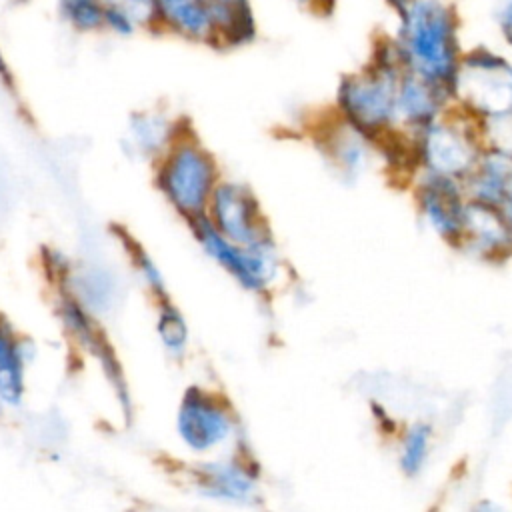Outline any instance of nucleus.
Here are the masks:
<instances>
[{"mask_svg": "<svg viewBox=\"0 0 512 512\" xmlns=\"http://www.w3.org/2000/svg\"><path fill=\"white\" fill-rule=\"evenodd\" d=\"M396 444V466L406 478H420L434 456L436 426L426 418H414L400 424L394 434Z\"/></svg>", "mask_w": 512, "mask_h": 512, "instance_id": "f3484780", "label": "nucleus"}, {"mask_svg": "<svg viewBox=\"0 0 512 512\" xmlns=\"http://www.w3.org/2000/svg\"><path fill=\"white\" fill-rule=\"evenodd\" d=\"M454 248L480 264H502L512 258V230L504 212L496 206L470 200Z\"/></svg>", "mask_w": 512, "mask_h": 512, "instance_id": "9b49d317", "label": "nucleus"}, {"mask_svg": "<svg viewBox=\"0 0 512 512\" xmlns=\"http://www.w3.org/2000/svg\"><path fill=\"white\" fill-rule=\"evenodd\" d=\"M454 108L452 88L404 72L396 96V128L406 136H414L432 120Z\"/></svg>", "mask_w": 512, "mask_h": 512, "instance_id": "ddd939ff", "label": "nucleus"}, {"mask_svg": "<svg viewBox=\"0 0 512 512\" xmlns=\"http://www.w3.org/2000/svg\"><path fill=\"white\" fill-rule=\"evenodd\" d=\"M404 72L452 88L466 50L454 0H412L388 32Z\"/></svg>", "mask_w": 512, "mask_h": 512, "instance_id": "f257e3e1", "label": "nucleus"}, {"mask_svg": "<svg viewBox=\"0 0 512 512\" xmlns=\"http://www.w3.org/2000/svg\"><path fill=\"white\" fill-rule=\"evenodd\" d=\"M500 210L504 212V216H506V220L510 224V230H512V200H508L504 206H500Z\"/></svg>", "mask_w": 512, "mask_h": 512, "instance_id": "7c9ffc66", "label": "nucleus"}, {"mask_svg": "<svg viewBox=\"0 0 512 512\" xmlns=\"http://www.w3.org/2000/svg\"><path fill=\"white\" fill-rule=\"evenodd\" d=\"M492 2H496V0H492Z\"/></svg>", "mask_w": 512, "mask_h": 512, "instance_id": "72a5a7b5", "label": "nucleus"}, {"mask_svg": "<svg viewBox=\"0 0 512 512\" xmlns=\"http://www.w3.org/2000/svg\"><path fill=\"white\" fill-rule=\"evenodd\" d=\"M188 128L186 120L168 108H140L126 120L122 146L128 156L156 164Z\"/></svg>", "mask_w": 512, "mask_h": 512, "instance_id": "f8f14e48", "label": "nucleus"}, {"mask_svg": "<svg viewBox=\"0 0 512 512\" xmlns=\"http://www.w3.org/2000/svg\"><path fill=\"white\" fill-rule=\"evenodd\" d=\"M510 496H512V492H510Z\"/></svg>", "mask_w": 512, "mask_h": 512, "instance_id": "473e14b6", "label": "nucleus"}, {"mask_svg": "<svg viewBox=\"0 0 512 512\" xmlns=\"http://www.w3.org/2000/svg\"><path fill=\"white\" fill-rule=\"evenodd\" d=\"M214 28L216 46L242 48L258 36L256 10L252 0H208Z\"/></svg>", "mask_w": 512, "mask_h": 512, "instance_id": "a211bd4d", "label": "nucleus"}, {"mask_svg": "<svg viewBox=\"0 0 512 512\" xmlns=\"http://www.w3.org/2000/svg\"><path fill=\"white\" fill-rule=\"evenodd\" d=\"M292 4H296L298 8H306V10H316V12H330L334 0H290Z\"/></svg>", "mask_w": 512, "mask_h": 512, "instance_id": "c85d7f7f", "label": "nucleus"}, {"mask_svg": "<svg viewBox=\"0 0 512 512\" xmlns=\"http://www.w3.org/2000/svg\"><path fill=\"white\" fill-rule=\"evenodd\" d=\"M176 430L180 440L192 452L204 454L230 440L234 434V420L218 398L202 388H190L180 400Z\"/></svg>", "mask_w": 512, "mask_h": 512, "instance_id": "9d476101", "label": "nucleus"}, {"mask_svg": "<svg viewBox=\"0 0 512 512\" xmlns=\"http://www.w3.org/2000/svg\"><path fill=\"white\" fill-rule=\"evenodd\" d=\"M464 186L470 200L496 208L512 200V148L486 146Z\"/></svg>", "mask_w": 512, "mask_h": 512, "instance_id": "2eb2a0df", "label": "nucleus"}, {"mask_svg": "<svg viewBox=\"0 0 512 512\" xmlns=\"http://www.w3.org/2000/svg\"><path fill=\"white\" fill-rule=\"evenodd\" d=\"M134 266L138 268L142 280L146 282V286L158 296V298H166V282L162 272L158 270V266L154 264V260L140 248L134 250Z\"/></svg>", "mask_w": 512, "mask_h": 512, "instance_id": "a878e982", "label": "nucleus"}, {"mask_svg": "<svg viewBox=\"0 0 512 512\" xmlns=\"http://www.w3.org/2000/svg\"><path fill=\"white\" fill-rule=\"evenodd\" d=\"M402 74L390 36L380 34L368 60L338 80L330 112L376 142L398 132L396 96Z\"/></svg>", "mask_w": 512, "mask_h": 512, "instance_id": "f03ea898", "label": "nucleus"}, {"mask_svg": "<svg viewBox=\"0 0 512 512\" xmlns=\"http://www.w3.org/2000/svg\"><path fill=\"white\" fill-rule=\"evenodd\" d=\"M312 140L328 170L342 184H356L380 164L376 140L332 112L312 124Z\"/></svg>", "mask_w": 512, "mask_h": 512, "instance_id": "0eeeda50", "label": "nucleus"}, {"mask_svg": "<svg viewBox=\"0 0 512 512\" xmlns=\"http://www.w3.org/2000/svg\"><path fill=\"white\" fill-rule=\"evenodd\" d=\"M206 216L224 238L240 246H250L270 236L258 198L240 180L222 176L212 192Z\"/></svg>", "mask_w": 512, "mask_h": 512, "instance_id": "1a4fd4ad", "label": "nucleus"}, {"mask_svg": "<svg viewBox=\"0 0 512 512\" xmlns=\"http://www.w3.org/2000/svg\"><path fill=\"white\" fill-rule=\"evenodd\" d=\"M76 298L86 310L102 312L108 310L116 298L114 278L106 270H84L74 276Z\"/></svg>", "mask_w": 512, "mask_h": 512, "instance_id": "4be33fe9", "label": "nucleus"}, {"mask_svg": "<svg viewBox=\"0 0 512 512\" xmlns=\"http://www.w3.org/2000/svg\"><path fill=\"white\" fill-rule=\"evenodd\" d=\"M408 138L412 142L416 174L426 172L460 182H466L486 148L478 122L456 108Z\"/></svg>", "mask_w": 512, "mask_h": 512, "instance_id": "39448f33", "label": "nucleus"}, {"mask_svg": "<svg viewBox=\"0 0 512 512\" xmlns=\"http://www.w3.org/2000/svg\"><path fill=\"white\" fill-rule=\"evenodd\" d=\"M156 332L160 342L170 354H182L186 350L188 324L172 304H164L160 308L158 320H156Z\"/></svg>", "mask_w": 512, "mask_h": 512, "instance_id": "5701e85b", "label": "nucleus"}, {"mask_svg": "<svg viewBox=\"0 0 512 512\" xmlns=\"http://www.w3.org/2000/svg\"><path fill=\"white\" fill-rule=\"evenodd\" d=\"M190 226L204 252L228 274H232L246 290L262 292L278 280L280 256L272 236H266L250 246H240L224 238L206 214L190 220Z\"/></svg>", "mask_w": 512, "mask_h": 512, "instance_id": "423d86ee", "label": "nucleus"}, {"mask_svg": "<svg viewBox=\"0 0 512 512\" xmlns=\"http://www.w3.org/2000/svg\"><path fill=\"white\" fill-rule=\"evenodd\" d=\"M60 312H62V318H64L68 330L78 338V342L86 350H90L102 362L110 382L120 390V394H124V386H122V376H120L118 364L112 358L110 350L106 348V342L102 340L100 332L96 330V326H94V322L90 318V312H86V308L78 300H74V298L66 300L60 306Z\"/></svg>", "mask_w": 512, "mask_h": 512, "instance_id": "6ab92c4d", "label": "nucleus"}, {"mask_svg": "<svg viewBox=\"0 0 512 512\" xmlns=\"http://www.w3.org/2000/svg\"><path fill=\"white\" fill-rule=\"evenodd\" d=\"M410 190L422 226L438 240L456 246L470 202L464 182L418 172L410 180Z\"/></svg>", "mask_w": 512, "mask_h": 512, "instance_id": "6e6552de", "label": "nucleus"}, {"mask_svg": "<svg viewBox=\"0 0 512 512\" xmlns=\"http://www.w3.org/2000/svg\"><path fill=\"white\" fill-rule=\"evenodd\" d=\"M498 46L512 54V0H496L490 12Z\"/></svg>", "mask_w": 512, "mask_h": 512, "instance_id": "393cba45", "label": "nucleus"}, {"mask_svg": "<svg viewBox=\"0 0 512 512\" xmlns=\"http://www.w3.org/2000/svg\"><path fill=\"white\" fill-rule=\"evenodd\" d=\"M104 32L110 36H116V38H132L144 30L128 10L116 8V6H106Z\"/></svg>", "mask_w": 512, "mask_h": 512, "instance_id": "b1692460", "label": "nucleus"}, {"mask_svg": "<svg viewBox=\"0 0 512 512\" xmlns=\"http://www.w3.org/2000/svg\"><path fill=\"white\" fill-rule=\"evenodd\" d=\"M156 30L174 38L216 46V28L208 0H154Z\"/></svg>", "mask_w": 512, "mask_h": 512, "instance_id": "4468645a", "label": "nucleus"}, {"mask_svg": "<svg viewBox=\"0 0 512 512\" xmlns=\"http://www.w3.org/2000/svg\"><path fill=\"white\" fill-rule=\"evenodd\" d=\"M196 488L200 494L222 500L248 504L256 498V480L238 462L218 460L200 464L196 470Z\"/></svg>", "mask_w": 512, "mask_h": 512, "instance_id": "dca6fc26", "label": "nucleus"}, {"mask_svg": "<svg viewBox=\"0 0 512 512\" xmlns=\"http://www.w3.org/2000/svg\"><path fill=\"white\" fill-rule=\"evenodd\" d=\"M454 108L480 128L512 116V54L494 44L466 46L452 84Z\"/></svg>", "mask_w": 512, "mask_h": 512, "instance_id": "7ed1b4c3", "label": "nucleus"}, {"mask_svg": "<svg viewBox=\"0 0 512 512\" xmlns=\"http://www.w3.org/2000/svg\"><path fill=\"white\" fill-rule=\"evenodd\" d=\"M222 180L220 164L188 128L154 164V182L164 200L188 222L204 216L214 188Z\"/></svg>", "mask_w": 512, "mask_h": 512, "instance_id": "20e7f679", "label": "nucleus"}, {"mask_svg": "<svg viewBox=\"0 0 512 512\" xmlns=\"http://www.w3.org/2000/svg\"><path fill=\"white\" fill-rule=\"evenodd\" d=\"M386 6H388V10L392 12V14H396V12H400L402 8H406L412 0H382Z\"/></svg>", "mask_w": 512, "mask_h": 512, "instance_id": "c756f323", "label": "nucleus"}, {"mask_svg": "<svg viewBox=\"0 0 512 512\" xmlns=\"http://www.w3.org/2000/svg\"><path fill=\"white\" fill-rule=\"evenodd\" d=\"M0 402H2V400H0ZM0 410H2V408H0Z\"/></svg>", "mask_w": 512, "mask_h": 512, "instance_id": "2f4dec72", "label": "nucleus"}, {"mask_svg": "<svg viewBox=\"0 0 512 512\" xmlns=\"http://www.w3.org/2000/svg\"><path fill=\"white\" fill-rule=\"evenodd\" d=\"M24 348L6 322L0 320V400L6 404H18L24 394Z\"/></svg>", "mask_w": 512, "mask_h": 512, "instance_id": "aec40b11", "label": "nucleus"}, {"mask_svg": "<svg viewBox=\"0 0 512 512\" xmlns=\"http://www.w3.org/2000/svg\"><path fill=\"white\" fill-rule=\"evenodd\" d=\"M58 20L74 34L92 36L104 32V0H56Z\"/></svg>", "mask_w": 512, "mask_h": 512, "instance_id": "412c9836", "label": "nucleus"}, {"mask_svg": "<svg viewBox=\"0 0 512 512\" xmlns=\"http://www.w3.org/2000/svg\"><path fill=\"white\" fill-rule=\"evenodd\" d=\"M106 6H116L128 10L144 32L156 30V6L154 0H104Z\"/></svg>", "mask_w": 512, "mask_h": 512, "instance_id": "bb28decb", "label": "nucleus"}, {"mask_svg": "<svg viewBox=\"0 0 512 512\" xmlns=\"http://www.w3.org/2000/svg\"><path fill=\"white\" fill-rule=\"evenodd\" d=\"M468 512H512V506L502 504L494 498H480L470 506Z\"/></svg>", "mask_w": 512, "mask_h": 512, "instance_id": "cd10ccee", "label": "nucleus"}]
</instances>
